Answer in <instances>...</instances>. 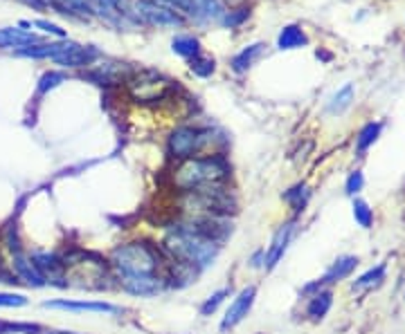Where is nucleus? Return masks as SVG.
I'll use <instances>...</instances> for the list:
<instances>
[{
    "label": "nucleus",
    "instance_id": "12",
    "mask_svg": "<svg viewBox=\"0 0 405 334\" xmlns=\"http://www.w3.org/2000/svg\"><path fill=\"white\" fill-rule=\"evenodd\" d=\"M43 307H52V310H68V312H90V314H118L120 307L106 300H45Z\"/></svg>",
    "mask_w": 405,
    "mask_h": 334
},
{
    "label": "nucleus",
    "instance_id": "18",
    "mask_svg": "<svg viewBox=\"0 0 405 334\" xmlns=\"http://www.w3.org/2000/svg\"><path fill=\"white\" fill-rule=\"evenodd\" d=\"M171 49L176 52L178 56L187 58V61H194V58H198L203 54V47H201V40H198L196 36H189V34H183V36H176L171 40Z\"/></svg>",
    "mask_w": 405,
    "mask_h": 334
},
{
    "label": "nucleus",
    "instance_id": "32",
    "mask_svg": "<svg viewBox=\"0 0 405 334\" xmlns=\"http://www.w3.org/2000/svg\"><path fill=\"white\" fill-rule=\"evenodd\" d=\"M30 25H34V27H41L43 32H47V34H54V36H59V38H63V36H65V32L59 27V25H54V23H47V21H34V23H30Z\"/></svg>",
    "mask_w": 405,
    "mask_h": 334
},
{
    "label": "nucleus",
    "instance_id": "16",
    "mask_svg": "<svg viewBox=\"0 0 405 334\" xmlns=\"http://www.w3.org/2000/svg\"><path fill=\"white\" fill-rule=\"evenodd\" d=\"M39 43V36L32 34V32H25V29H16V27H7V29H0V47H30Z\"/></svg>",
    "mask_w": 405,
    "mask_h": 334
},
{
    "label": "nucleus",
    "instance_id": "10",
    "mask_svg": "<svg viewBox=\"0 0 405 334\" xmlns=\"http://www.w3.org/2000/svg\"><path fill=\"white\" fill-rule=\"evenodd\" d=\"M10 270H12V274H14L16 283H25V285L36 287V289L47 285L45 278H43V274L39 272L36 263L32 261V256L25 254V252H16V254H12Z\"/></svg>",
    "mask_w": 405,
    "mask_h": 334
},
{
    "label": "nucleus",
    "instance_id": "36",
    "mask_svg": "<svg viewBox=\"0 0 405 334\" xmlns=\"http://www.w3.org/2000/svg\"><path fill=\"white\" fill-rule=\"evenodd\" d=\"M316 56H318V58H325V61H329V58H331V54L322 52V49H318V52H316Z\"/></svg>",
    "mask_w": 405,
    "mask_h": 334
},
{
    "label": "nucleus",
    "instance_id": "17",
    "mask_svg": "<svg viewBox=\"0 0 405 334\" xmlns=\"http://www.w3.org/2000/svg\"><path fill=\"white\" fill-rule=\"evenodd\" d=\"M309 43V36L304 34L300 25H286L277 36V47L279 49H297Z\"/></svg>",
    "mask_w": 405,
    "mask_h": 334
},
{
    "label": "nucleus",
    "instance_id": "5",
    "mask_svg": "<svg viewBox=\"0 0 405 334\" xmlns=\"http://www.w3.org/2000/svg\"><path fill=\"white\" fill-rule=\"evenodd\" d=\"M176 81L155 70H133L127 77L129 97L138 104H158L176 93Z\"/></svg>",
    "mask_w": 405,
    "mask_h": 334
},
{
    "label": "nucleus",
    "instance_id": "20",
    "mask_svg": "<svg viewBox=\"0 0 405 334\" xmlns=\"http://www.w3.org/2000/svg\"><path fill=\"white\" fill-rule=\"evenodd\" d=\"M385 281V263L371 267L369 272H365L362 276H358L356 281L351 283V289L353 291H362V289H371V287H378L383 285Z\"/></svg>",
    "mask_w": 405,
    "mask_h": 334
},
{
    "label": "nucleus",
    "instance_id": "22",
    "mask_svg": "<svg viewBox=\"0 0 405 334\" xmlns=\"http://www.w3.org/2000/svg\"><path fill=\"white\" fill-rule=\"evenodd\" d=\"M351 102H353V86H351V83H347V86H342L331 97V102H329V112L340 115V112H344L347 108L351 106Z\"/></svg>",
    "mask_w": 405,
    "mask_h": 334
},
{
    "label": "nucleus",
    "instance_id": "9",
    "mask_svg": "<svg viewBox=\"0 0 405 334\" xmlns=\"http://www.w3.org/2000/svg\"><path fill=\"white\" fill-rule=\"evenodd\" d=\"M32 261L36 263L39 272L43 274V278L47 285H54V287H68V272H65V267L61 263V256L59 254H52V252H32Z\"/></svg>",
    "mask_w": 405,
    "mask_h": 334
},
{
    "label": "nucleus",
    "instance_id": "2",
    "mask_svg": "<svg viewBox=\"0 0 405 334\" xmlns=\"http://www.w3.org/2000/svg\"><path fill=\"white\" fill-rule=\"evenodd\" d=\"M232 178V166L223 153L198 155L189 160L176 162L169 173V184L176 193H189L210 187H228Z\"/></svg>",
    "mask_w": 405,
    "mask_h": 334
},
{
    "label": "nucleus",
    "instance_id": "1",
    "mask_svg": "<svg viewBox=\"0 0 405 334\" xmlns=\"http://www.w3.org/2000/svg\"><path fill=\"white\" fill-rule=\"evenodd\" d=\"M167 256L149 240H129L113 247L109 254V267L118 281L129 278H149V276H167Z\"/></svg>",
    "mask_w": 405,
    "mask_h": 334
},
{
    "label": "nucleus",
    "instance_id": "6",
    "mask_svg": "<svg viewBox=\"0 0 405 334\" xmlns=\"http://www.w3.org/2000/svg\"><path fill=\"white\" fill-rule=\"evenodd\" d=\"M133 12H135L140 23L151 25V27L176 29V27H183V25L187 23L176 10H171V7L158 3V0H138Z\"/></svg>",
    "mask_w": 405,
    "mask_h": 334
},
{
    "label": "nucleus",
    "instance_id": "3",
    "mask_svg": "<svg viewBox=\"0 0 405 334\" xmlns=\"http://www.w3.org/2000/svg\"><path fill=\"white\" fill-rule=\"evenodd\" d=\"M160 249L169 261L189 265V267H194L196 272H203V270H208V267H212L221 254L219 242L201 236V233L194 231L183 220L176 222L167 231V236L162 238Z\"/></svg>",
    "mask_w": 405,
    "mask_h": 334
},
{
    "label": "nucleus",
    "instance_id": "33",
    "mask_svg": "<svg viewBox=\"0 0 405 334\" xmlns=\"http://www.w3.org/2000/svg\"><path fill=\"white\" fill-rule=\"evenodd\" d=\"M263 258H266V249H259V252L250 258V267H252V270H263Z\"/></svg>",
    "mask_w": 405,
    "mask_h": 334
},
{
    "label": "nucleus",
    "instance_id": "30",
    "mask_svg": "<svg viewBox=\"0 0 405 334\" xmlns=\"http://www.w3.org/2000/svg\"><path fill=\"white\" fill-rule=\"evenodd\" d=\"M39 325H30V323H7L0 321V334H14V332H39Z\"/></svg>",
    "mask_w": 405,
    "mask_h": 334
},
{
    "label": "nucleus",
    "instance_id": "31",
    "mask_svg": "<svg viewBox=\"0 0 405 334\" xmlns=\"http://www.w3.org/2000/svg\"><path fill=\"white\" fill-rule=\"evenodd\" d=\"M28 305V298L23 294H12V291H0V307H23Z\"/></svg>",
    "mask_w": 405,
    "mask_h": 334
},
{
    "label": "nucleus",
    "instance_id": "29",
    "mask_svg": "<svg viewBox=\"0 0 405 334\" xmlns=\"http://www.w3.org/2000/svg\"><path fill=\"white\" fill-rule=\"evenodd\" d=\"M362 184H365V178H362V173L360 171H353L349 178H347V184H344L347 195L356 198L360 191H362Z\"/></svg>",
    "mask_w": 405,
    "mask_h": 334
},
{
    "label": "nucleus",
    "instance_id": "35",
    "mask_svg": "<svg viewBox=\"0 0 405 334\" xmlns=\"http://www.w3.org/2000/svg\"><path fill=\"white\" fill-rule=\"evenodd\" d=\"M39 334H79V332H68V330H39Z\"/></svg>",
    "mask_w": 405,
    "mask_h": 334
},
{
    "label": "nucleus",
    "instance_id": "23",
    "mask_svg": "<svg viewBox=\"0 0 405 334\" xmlns=\"http://www.w3.org/2000/svg\"><path fill=\"white\" fill-rule=\"evenodd\" d=\"M381 130H383V123H378V121L374 123V121H371V123H367V126L358 132V137H356V150H358L360 155L365 153V150L378 139Z\"/></svg>",
    "mask_w": 405,
    "mask_h": 334
},
{
    "label": "nucleus",
    "instance_id": "26",
    "mask_svg": "<svg viewBox=\"0 0 405 334\" xmlns=\"http://www.w3.org/2000/svg\"><path fill=\"white\" fill-rule=\"evenodd\" d=\"M230 296V287H223V289H219V291H214L212 296H208L203 300V305H201V314L203 316H212L214 312L219 310L221 307V303L226 300Z\"/></svg>",
    "mask_w": 405,
    "mask_h": 334
},
{
    "label": "nucleus",
    "instance_id": "19",
    "mask_svg": "<svg viewBox=\"0 0 405 334\" xmlns=\"http://www.w3.org/2000/svg\"><path fill=\"white\" fill-rule=\"evenodd\" d=\"M56 10H61L65 16H74V19H90L93 16V7L90 0H52Z\"/></svg>",
    "mask_w": 405,
    "mask_h": 334
},
{
    "label": "nucleus",
    "instance_id": "15",
    "mask_svg": "<svg viewBox=\"0 0 405 334\" xmlns=\"http://www.w3.org/2000/svg\"><path fill=\"white\" fill-rule=\"evenodd\" d=\"M331 305H333V294L329 289H320L309 298L307 316L311 321H322L329 314V310H331Z\"/></svg>",
    "mask_w": 405,
    "mask_h": 334
},
{
    "label": "nucleus",
    "instance_id": "7",
    "mask_svg": "<svg viewBox=\"0 0 405 334\" xmlns=\"http://www.w3.org/2000/svg\"><path fill=\"white\" fill-rule=\"evenodd\" d=\"M358 263L360 261H358L356 256H340L331 267H329L325 276L318 278V281H313V283H309V285H304L302 287V294L304 296H311V294H316V291L325 289L327 285H333V283H340L344 278H349L351 274H353V270L358 267Z\"/></svg>",
    "mask_w": 405,
    "mask_h": 334
},
{
    "label": "nucleus",
    "instance_id": "11",
    "mask_svg": "<svg viewBox=\"0 0 405 334\" xmlns=\"http://www.w3.org/2000/svg\"><path fill=\"white\" fill-rule=\"evenodd\" d=\"M295 231H297V222H286V224H282V227L277 229V233L272 236L270 247L266 249V258H263V270L270 272V270H275V267L279 265V261H282L284 254H286L288 245H291Z\"/></svg>",
    "mask_w": 405,
    "mask_h": 334
},
{
    "label": "nucleus",
    "instance_id": "25",
    "mask_svg": "<svg viewBox=\"0 0 405 334\" xmlns=\"http://www.w3.org/2000/svg\"><path fill=\"white\" fill-rule=\"evenodd\" d=\"M353 220H356L362 229H369L371 222H374V211L371 206L360 198H353Z\"/></svg>",
    "mask_w": 405,
    "mask_h": 334
},
{
    "label": "nucleus",
    "instance_id": "21",
    "mask_svg": "<svg viewBox=\"0 0 405 334\" xmlns=\"http://www.w3.org/2000/svg\"><path fill=\"white\" fill-rule=\"evenodd\" d=\"M284 200L288 204L293 206V211L295 213H300L304 211V206L309 204V200H311V191L307 184H295L293 189H288L286 193H284Z\"/></svg>",
    "mask_w": 405,
    "mask_h": 334
},
{
    "label": "nucleus",
    "instance_id": "24",
    "mask_svg": "<svg viewBox=\"0 0 405 334\" xmlns=\"http://www.w3.org/2000/svg\"><path fill=\"white\" fill-rule=\"evenodd\" d=\"M250 19V7H239V10H226V14L221 16V25H226L230 29H237Z\"/></svg>",
    "mask_w": 405,
    "mask_h": 334
},
{
    "label": "nucleus",
    "instance_id": "14",
    "mask_svg": "<svg viewBox=\"0 0 405 334\" xmlns=\"http://www.w3.org/2000/svg\"><path fill=\"white\" fill-rule=\"evenodd\" d=\"M263 52H266V45L263 43H252V45H245L241 52L239 54H234V58H232V70L237 72V74H243V72H248L252 68L254 63L259 61V58L263 56Z\"/></svg>",
    "mask_w": 405,
    "mask_h": 334
},
{
    "label": "nucleus",
    "instance_id": "13",
    "mask_svg": "<svg viewBox=\"0 0 405 334\" xmlns=\"http://www.w3.org/2000/svg\"><path fill=\"white\" fill-rule=\"evenodd\" d=\"M95 58H99V49L93 45H79L72 43L65 52L59 56H54L52 61L63 65V68H86V65H93Z\"/></svg>",
    "mask_w": 405,
    "mask_h": 334
},
{
    "label": "nucleus",
    "instance_id": "27",
    "mask_svg": "<svg viewBox=\"0 0 405 334\" xmlns=\"http://www.w3.org/2000/svg\"><path fill=\"white\" fill-rule=\"evenodd\" d=\"M65 79H68V77H65L63 72H56V70H52V72H45L43 77L39 79V86H36L39 95H45V93H50V90L59 88Z\"/></svg>",
    "mask_w": 405,
    "mask_h": 334
},
{
    "label": "nucleus",
    "instance_id": "34",
    "mask_svg": "<svg viewBox=\"0 0 405 334\" xmlns=\"http://www.w3.org/2000/svg\"><path fill=\"white\" fill-rule=\"evenodd\" d=\"M21 3L30 5V7H34V10H43V7L47 5L45 0H21Z\"/></svg>",
    "mask_w": 405,
    "mask_h": 334
},
{
    "label": "nucleus",
    "instance_id": "28",
    "mask_svg": "<svg viewBox=\"0 0 405 334\" xmlns=\"http://www.w3.org/2000/svg\"><path fill=\"white\" fill-rule=\"evenodd\" d=\"M189 68H192V72L196 74V77L201 79H208L214 74V70H217V63H214V58H208V56H198L194 58V61H189Z\"/></svg>",
    "mask_w": 405,
    "mask_h": 334
},
{
    "label": "nucleus",
    "instance_id": "4",
    "mask_svg": "<svg viewBox=\"0 0 405 334\" xmlns=\"http://www.w3.org/2000/svg\"><path fill=\"white\" fill-rule=\"evenodd\" d=\"M214 141H217V137H214L212 128L178 126L167 137V155L176 162H183L198 155H214L210 153Z\"/></svg>",
    "mask_w": 405,
    "mask_h": 334
},
{
    "label": "nucleus",
    "instance_id": "8",
    "mask_svg": "<svg viewBox=\"0 0 405 334\" xmlns=\"http://www.w3.org/2000/svg\"><path fill=\"white\" fill-rule=\"evenodd\" d=\"M254 298H257V287L254 285H248V287H243L241 291H239L232 303H230V307L226 310V316H223V321L219 325L221 332H228V330L237 328V325L241 323L248 314H250L252 305H254Z\"/></svg>",
    "mask_w": 405,
    "mask_h": 334
}]
</instances>
